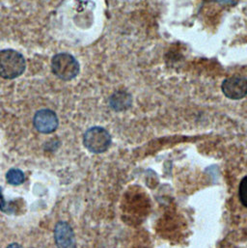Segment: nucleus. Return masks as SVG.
Returning a JSON list of instances; mask_svg holds the SVG:
<instances>
[{
    "mask_svg": "<svg viewBox=\"0 0 247 248\" xmlns=\"http://www.w3.org/2000/svg\"><path fill=\"white\" fill-rule=\"evenodd\" d=\"M26 68V62L21 53L14 49L0 50V77L5 79H15L20 77Z\"/></svg>",
    "mask_w": 247,
    "mask_h": 248,
    "instance_id": "obj_1",
    "label": "nucleus"
},
{
    "mask_svg": "<svg viewBox=\"0 0 247 248\" xmlns=\"http://www.w3.org/2000/svg\"><path fill=\"white\" fill-rule=\"evenodd\" d=\"M52 74L61 80L70 81L76 78L80 71L78 61L70 53H58L51 60Z\"/></svg>",
    "mask_w": 247,
    "mask_h": 248,
    "instance_id": "obj_2",
    "label": "nucleus"
},
{
    "mask_svg": "<svg viewBox=\"0 0 247 248\" xmlns=\"http://www.w3.org/2000/svg\"><path fill=\"white\" fill-rule=\"evenodd\" d=\"M85 148L94 154H102L108 150L111 145L109 132L102 126H93L86 130L83 136Z\"/></svg>",
    "mask_w": 247,
    "mask_h": 248,
    "instance_id": "obj_3",
    "label": "nucleus"
},
{
    "mask_svg": "<svg viewBox=\"0 0 247 248\" xmlns=\"http://www.w3.org/2000/svg\"><path fill=\"white\" fill-rule=\"evenodd\" d=\"M223 94L231 100H241L247 95V79L241 76L226 78L221 85Z\"/></svg>",
    "mask_w": 247,
    "mask_h": 248,
    "instance_id": "obj_4",
    "label": "nucleus"
},
{
    "mask_svg": "<svg viewBox=\"0 0 247 248\" xmlns=\"http://www.w3.org/2000/svg\"><path fill=\"white\" fill-rule=\"evenodd\" d=\"M33 124L39 132L49 134L57 129L59 120L54 111L50 109H41L34 115Z\"/></svg>",
    "mask_w": 247,
    "mask_h": 248,
    "instance_id": "obj_5",
    "label": "nucleus"
},
{
    "mask_svg": "<svg viewBox=\"0 0 247 248\" xmlns=\"http://www.w3.org/2000/svg\"><path fill=\"white\" fill-rule=\"evenodd\" d=\"M53 236L56 248H77V240L75 232L68 222H57L54 227Z\"/></svg>",
    "mask_w": 247,
    "mask_h": 248,
    "instance_id": "obj_6",
    "label": "nucleus"
},
{
    "mask_svg": "<svg viewBox=\"0 0 247 248\" xmlns=\"http://www.w3.org/2000/svg\"><path fill=\"white\" fill-rule=\"evenodd\" d=\"M110 108L115 111H124L128 109L132 105V98L129 93L120 90L116 91L109 99Z\"/></svg>",
    "mask_w": 247,
    "mask_h": 248,
    "instance_id": "obj_7",
    "label": "nucleus"
},
{
    "mask_svg": "<svg viewBox=\"0 0 247 248\" xmlns=\"http://www.w3.org/2000/svg\"><path fill=\"white\" fill-rule=\"evenodd\" d=\"M6 181L11 186H20L25 181L24 173L17 168H12L6 173Z\"/></svg>",
    "mask_w": 247,
    "mask_h": 248,
    "instance_id": "obj_8",
    "label": "nucleus"
},
{
    "mask_svg": "<svg viewBox=\"0 0 247 248\" xmlns=\"http://www.w3.org/2000/svg\"><path fill=\"white\" fill-rule=\"evenodd\" d=\"M17 210L15 201H6L4 195H3V189L0 187V211L7 215H13Z\"/></svg>",
    "mask_w": 247,
    "mask_h": 248,
    "instance_id": "obj_9",
    "label": "nucleus"
},
{
    "mask_svg": "<svg viewBox=\"0 0 247 248\" xmlns=\"http://www.w3.org/2000/svg\"><path fill=\"white\" fill-rule=\"evenodd\" d=\"M239 195L242 204L247 208V177L244 178L240 184Z\"/></svg>",
    "mask_w": 247,
    "mask_h": 248,
    "instance_id": "obj_10",
    "label": "nucleus"
},
{
    "mask_svg": "<svg viewBox=\"0 0 247 248\" xmlns=\"http://www.w3.org/2000/svg\"><path fill=\"white\" fill-rule=\"evenodd\" d=\"M7 248H23V247H21L19 244H17V243H12V244H10Z\"/></svg>",
    "mask_w": 247,
    "mask_h": 248,
    "instance_id": "obj_11",
    "label": "nucleus"
}]
</instances>
